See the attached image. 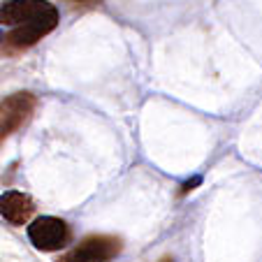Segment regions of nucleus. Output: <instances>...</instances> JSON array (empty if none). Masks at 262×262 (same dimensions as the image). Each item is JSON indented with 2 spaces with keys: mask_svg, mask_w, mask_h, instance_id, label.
Here are the masks:
<instances>
[{
  "mask_svg": "<svg viewBox=\"0 0 262 262\" xmlns=\"http://www.w3.org/2000/svg\"><path fill=\"white\" fill-rule=\"evenodd\" d=\"M35 202L30 195L21 193V190H5L0 193V218H5L10 225L21 228L33 218Z\"/></svg>",
  "mask_w": 262,
  "mask_h": 262,
  "instance_id": "5",
  "label": "nucleus"
},
{
  "mask_svg": "<svg viewBox=\"0 0 262 262\" xmlns=\"http://www.w3.org/2000/svg\"><path fill=\"white\" fill-rule=\"evenodd\" d=\"M74 3H84V0H74Z\"/></svg>",
  "mask_w": 262,
  "mask_h": 262,
  "instance_id": "9",
  "label": "nucleus"
},
{
  "mask_svg": "<svg viewBox=\"0 0 262 262\" xmlns=\"http://www.w3.org/2000/svg\"><path fill=\"white\" fill-rule=\"evenodd\" d=\"M60 21L58 7L47 0H3L0 26H12L3 40V54L19 56L56 30Z\"/></svg>",
  "mask_w": 262,
  "mask_h": 262,
  "instance_id": "1",
  "label": "nucleus"
},
{
  "mask_svg": "<svg viewBox=\"0 0 262 262\" xmlns=\"http://www.w3.org/2000/svg\"><path fill=\"white\" fill-rule=\"evenodd\" d=\"M158 262H174V257L172 255H165V257H160Z\"/></svg>",
  "mask_w": 262,
  "mask_h": 262,
  "instance_id": "7",
  "label": "nucleus"
},
{
  "mask_svg": "<svg viewBox=\"0 0 262 262\" xmlns=\"http://www.w3.org/2000/svg\"><path fill=\"white\" fill-rule=\"evenodd\" d=\"M70 225L58 216H40L28 225V239L37 251H60L70 244Z\"/></svg>",
  "mask_w": 262,
  "mask_h": 262,
  "instance_id": "4",
  "label": "nucleus"
},
{
  "mask_svg": "<svg viewBox=\"0 0 262 262\" xmlns=\"http://www.w3.org/2000/svg\"><path fill=\"white\" fill-rule=\"evenodd\" d=\"M195 183H200V177H195L193 181H188V183H183V193H188V190H193Z\"/></svg>",
  "mask_w": 262,
  "mask_h": 262,
  "instance_id": "6",
  "label": "nucleus"
},
{
  "mask_svg": "<svg viewBox=\"0 0 262 262\" xmlns=\"http://www.w3.org/2000/svg\"><path fill=\"white\" fill-rule=\"evenodd\" d=\"M123 251L121 237L114 234H89L72 251L60 255L58 262H109Z\"/></svg>",
  "mask_w": 262,
  "mask_h": 262,
  "instance_id": "2",
  "label": "nucleus"
},
{
  "mask_svg": "<svg viewBox=\"0 0 262 262\" xmlns=\"http://www.w3.org/2000/svg\"><path fill=\"white\" fill-rule=\"evenodd\" d=\"M3 40H5V35H3V30H0V47H3Z\"/></svg>",
  "mask_w": 262,
  "mask_h": 262,
  "instance_id": "8",
  "label": "nucleus"
},
{
  "mask_svg": "<svg viewBox=\"0 0 262 262\" xmlns=\"http://www.w3.org/2000/svg\"><path fill=\"white\" fill-rule=\"evenodd\" d=\"M35 104H37V98L28 91H19L0 100V144L7 142L16 130L28 123L35 112Z\"/></svg>",
  "mask_w": 262,
  "mask_h": 262,
  "instance_id": "3",
  "label": "nucleus"
}]
</instances>
